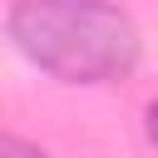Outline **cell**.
<instances>
[{
    "label": "cell",
    "mask_w": 158,
    "mask_h": 158,
    "mask_svg": "<svg viewBox=\"0 0 158 158\" xmlns=\"http://www.w3.org/2000/svg\"><path fill=\"white\" fill-rule=\"evenodd\" d=\"M10 40L30 64L64 84H109L138 64V30L114 5L30 0L10 10Z\"/></svg>",
    "instance_id": "6da1fadb"
},
{
    "label": "cell",
    "mask_w": 158,
    "mask_h": 158,
    "mask_svg": "<svg viewBox=\"0 0 158 158\" xmlns=\"http://www.w3.org/2000/svg\"><path fill=\"white\" fill-rule=\"evenodd\" d=\"M0 158H49V153L25 143V138H15V133H0Z\"/></svg>",
    "instance_id": "7a4b0ae2"
},
{
    "label": "cell",
    "mask_w": 158,
    "mask_h": 158,
    "mask_svg": "<svg viewBox=\"0 0 158 158\" xmlns=\"http://www.w3.org/2000/svg\"><path fill=\"white\" fill-rule=\"evenodd\" d=\"M148 138H153V148H158V99L148 104Z\"/></svg>",
    "instance_id": "3957f363"
}]
</instances>
